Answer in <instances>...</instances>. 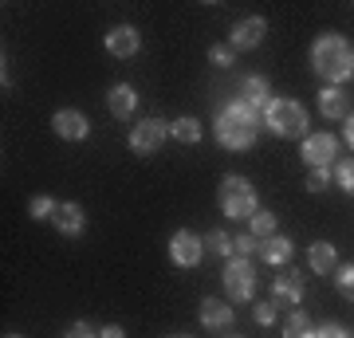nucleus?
<instances>
[{
  "label": "nucleus",
  "instance_id": "obj_29",
  "mask_svg": "<svg viewBox=\"0 0 354 338\" xmlns=\"http://www.w3.org/2000/svg\"><path fill=\"white\" fill-rule=\"evenodd\" d=\"M330 181H335V173H330V169H311V173H307V193H323Z\"/></svg>",
  "mask_w": 354,
  "mask_h": 338
},
{
  "label": "nucleus",
  "instance_id": "obj_14",
  "mask_svg": "<svg viewBox=\"0 0 354 338\" xmlns=\"http://www.w3.org/2000/svg\"><path fill=\"white\" fill-rule=\"evenodd\" d=\"M106 111H111L114 118H134V111H138V91L130 87V83L111 87V95H106Z\"/></svg>",
  "mask_w": 354,
  "mask_h": 338
},
{
  "label": "nucleus",
  "instance_id": "obj_24",
  "mask_svg": "<svg viewBox=\"0 0 354 338\" xmlns=\"http://www.w3.org/2000/svg\"><path fill=\"white\" fill-rule=\"evenodd\" d=\"M232 256H241V260H252V256H260V240H256L252 232L232 236Z\"/></svg>",
  "mask_w": 354,
  "mask_h": 338
},
{
  "label": "nucleus",
  "instance_id": "obj_17",
  "mask_svg": "<svg viewBox=\"0 0 354 338\" xmlns=\"http://www.w3.org/2000/svg\"><path fill=\"white\" fill-rule=\"evenodd\" d=\"M241 99L252 106V111H268V102H272V83L264 75H248L241 83Z\"/></svg>",
  "mask_w": 354,
  "mask_h": 338
},
{
  "label": "nucleus",
  "instance_id": "obj_6",
  "mask_svg": "<svg viewBox=\"0 0 354 338\" xmlns=\"http://www.w3.org/2000/svg\"><path fill=\"white\" fill-rule=\"evenodd\" d=\"M299 158H304L307 169H330L335 158H339V138L319 130V134H307L304 146H299Z\"/></svg>",
  "mask_w": 354,
  "mask_h": 338
},
{
  "label": "nucleus",
  "instance_id": "obj_22",
  "mask_svg": "<svg viewBox=\"0 0 354 338\" xmlns=\"http://www.w3.org/2000/svg\"><path fill=\"white\" fill-rule=\"evenodd\" d=\"M283 338H315V323H311L304 311H295L288 323H283Z\"/></svg>",
  "mask_w": 354,
  "mask_h": 338
},
{
  "label": "nucleus",
  "instance_id": "obj_13",
  "mask_svg": "<svg viewBox=\"0 0 354 338\" xmlns=\"http://www.w3.org/2000/svg\"><path fill=\"white\" fill-rule=\"evenodd\" d=\"M51 225H55V232H64V236H83L87 213H83V205H75V200H59V209H55V216H51Z\"/></svg>",
  "mask_w": 354,
  "mask_h": 338
},
{
  "label": "nucleus",
  "instance_id": "obj_1",
  "mask_svg": "<svg viewBox=\"0 0 354 338\" xmlns=\"http://www.w3.org/2000/svg\"><path fill=\"white\" fill-rule=\"evenodd\" d=\"M213 134L216 142L232 153H244L256 146V134H260V111H252L244 99H232L225 111L216 114L213 122Z\"/></svg>",
  "mask_w": 354,
  "mask_h": 338
},
{
  "label": "nucleus",
  "instance_id": "obj_21",
  "mask_svg": "<svg viewBox=\"0 0 354 338\" xmlns=\"http://www.w3.org/2000/svg\"><path fill=\"white\" fill-rule=\"evenodd\" d=\"M248 232H252L256 240L276 236V213H268V209H256V213L248 216Z\"/></svg>",
  "mask_w": 354,
  "mask_h": 338
},
{
  "label": "nucleus",
  "instance_id": "obj_33",
  "mask_svg": "<svg viewBox=\"0 0 354 338\" xmlns=\"http://www.w3.org/2000/svg\"><path fill=\"white\" fill-rule=\"evenodd\" d=\"M99 338H127V330H122L118 323H111V326H102L99 330Z\"/></svg>",
  "mask_w": 354,
  "mask_h": 338
},
{
  "label": "nucleus",
  "instance_id": "obj_32",
  "mask_svg": "<svg viewBox=\"0 0 354 338\" xmlns=\"http://www.w3.org/2000/svg\"><path fill=\"white\" fill-rule=\"evenodd\" d=\"M64 338H99V330H95L91 323H83V319H79V323L67 326V335H64Z\"/></svg>",
  "mask_w": 354,
  "mask_h": 338
},
{
  "label": "nucleus",
  "instance_id": "obj_7",
  "mask_svg": "<svg viewBox=\"0 0 354 338\" xmlns=\"http://www.w3.org/2000/svg\"><path fill=\"white\" fill-rule=\"evenodd\" d=\"M165 138H169V126L158 122V118H142V122H134V130H130V150L142 153V158H150V153L162 150Z\"/></svg>",
  "mask_w": 354,
  "mask_h": 338
},
{
  "label": "nucleus",
  "instance_id": "obj_16",
  "mask_svg": "<svg viewBox=\"0 0 354 338\" xmlns=\"http://www.w3.org/2000/svg\"><path fill=\"white\" fill-rule=\"evenodd\" d=\"M307 263H311V272H319V276H330V272H339V252L327 240H315L307 248Z\"/></svg>",
  "mask_w": 354,
  "mask_h": 338
},
{
  "label": "nucleus",
  "instance_id": "obj_35",
  "mask_svg": "<svg viewBox=\"0 0 354 338\" xmlns=\"http://www.w3.org/2000/svg\"><path fill=\"white\" fill-rule=\"evenodd\" d=\"M169 338H189V335H169Z\"/></svg>",
  "mask_w": 354,
  "mask_h": 338
},
{
  "label": "nucleus",
  "instance_id": "obj_31",
  "mask_svg": "<svg viewBox=\"0 0 354 338\" xmlns=\"http://www.w3.org/2000/svg\"><path fill=\"white\" fill-rule=\"evenodd\" d=\"M315 338H351V330L342 323H323V326H315Z\"/></svg>",
  "mask_w": 354,
  "mask_h": 338
},
{
  "label": "nucleus",
  "instance_id": "obj_8",
  "mask_svg": "<svg viewBox=\"0 0 354 338\" xmlns=\"http://www.w3.org/2000/svg\"><path fill=\"white\" fill-rule=\"evenodd\" d=\"M169 260L177 267H197L205 260V240L197 232H189V228H177L174 236H169Z\"/></svg>",
  "mask_w": 354,
  "mask_h": 338
},
{
  "label": "nucleus",
  "instance_id": "obj_25",
  "mask_svg": "<svg viewBox=\"0 0 354 338\" xmlns=\"http://www.w3.org/2000/svg\"><path fill=\"white\" fill-rule=\"evenodd\" d=\"M335 181H339L342 193H351V197H354V158H342V162H335Z\"/></svg>",
  "mask_w": 354,
  "mask_h": 338
},
{
  "label": "nucleus",
  "instance_id": "obj_12",
  "mask_svg": "<svg viewBox=\"0 0 354 338\" xmlns=\"http://www.w3.org/2000/svg\"><path fill=\"white\" fill-rule=\"evenodd\" d=\"M106 51H111L114 59H134L142 51V36L134 24H118L106 32Z\"/></svg>",
  "mask_w": 354,
  "mask_h": 338
},
{
  "label": "nucleus",
  "instance_id": "obj_10",
  "mask_svg": "<svg viewBox=\"0 0 354 338\" xmlns=\"http://www.w3.org/2000/svg\"><path fill=\"white\" fill-rule=\"evenodd\" d=\"M304 291H307V283L295 267H291V272H279V276L272 279V303H276V307H299V303H304Z\"/></svg>",
  "mask_w": 354,
  "mask_h": 338
},
{
  "label": "nucleus",
  "instance_id": "obj_9",
  "mask_svg": "<svg viewBox=\"0 0 354 338\" xmlns=\"http://www.w3.org/2000/svg\"><path fill=\"white\" fill-rule=\"evenodd\" d=\"M51 130H55L64 142H83V138L91 134V122H87V114H83V111H75V106H64V111L51 114Z\"/></svg>",
  "mask_w": 354,
  "mask_h": 338
},
{
  "label": "nucleus",
  "instance_id": "obj_18",
  "mask_svg": "<svg viewBox=\"0 0 354 338\" xmlns=\"http://www.w3.org/2000/svg\"><path fill=\"white\" fill-rule=\"evenodd\" d=\"M319 111H323V118H342V122H346V114H351L346 91L342 87H323L319 91Z\"/></svg>",
  "mask_w": 354,
  "mask_h": 338
},
{
  "label": "nucleus",
  "instance_id": "obj_2",
  "mask_svg": "<svg viewBox=\"0 0 354 338\" xmlns=\"http://www.w3.org/2000/svg\"><path fill=\"white\" fill-rule=\"evenodd\" d=\"M311 67L319 79H327L330 87H342L346 79H354V48L351 39L339 32H323L311 44Z\"/></svg>",
  "mask_w": 354,
  "mask_h": 338
},
{
  "label": "nucleus",
  "instance_id": "obj_28",
  "mask_svg": "<svg viewBox=\"0 0 354 338\" xmlns=\"http://www.w3.org/2000/svg\"><path fill=\"white\" fill-rule=\"evenodd\" d=\"M276 314H279V307H276L272 299H268V303H256V307H252V319H256L260 326H272V323H276Z\"/></svg>",
  "mask_w": 354,
  "mask_h": 338
},
{
  "label": "nucleus",
  "instance_id": "obj_36",
  "mask_svg": "<svg viewBox=\"0 0 354 338\" xmlns=\"http://www.w3.org/2000/svg\"><path fill=\"white\" fill-rule=\"evenodd\" d=\"M4 338H24V335H4Z\"/></svg>",
  "mask_w": 354,
  "mask_h": 338
},
{
  "label": "nucleus",
  "instance_id": "obj_15",
  "mask_svg": "<svg viewBox=\"0 0 354 338\" xmlns=\"http://www.w3.org/2000/svg\"><path fill=\"white\" fill-rule=\"evenodd\" d=\"M232 319H236V311H232L225 299H205L201 303V326L205 330H228Z\"/></svg>",
  "mask_w": 354,
  "mask_h": 338
},
{
  "label": "nucleus",
  "instance_id": "obj_4",
  "mask_svg": "<svg viewBox=\"0 0 354 338\" xmlns=\"http://www.w3.org/2000/svg\"><path fill=\"white\" fill-rule=\"evenodd\" d=\"M307 122L311 118H307L304 102L295 99H272L264 111V126L279 138H307Z\"/></svg>",
  "mask_w": 354,
  "mask_h": 338
},
{
  "label": "nucleus",
  "instance_id": "obj_34",
  "mask_svg": "<svg viewBox=\"0 0 354 338\" xmlns=\"http://www.w3.org/2000/svg\"><path fill=\"white\" fill-rule=\"evenodd\" d=\"M342 138H346V142L354 146V111L346 114V122H342Z\"/></svg>",
  "mask_w": 354,
  "mask_h": 338
},
{
  "label": "nucleus",
  "instance_id": "obj_30",
  "mask_svg": "<svg viewBox=\"0 0 354 338\" xmlns=\"http://www.w3.org/2000/svg\"><path fill=\"white\" fill-rule=\"evenodd\" d=\"M209 63H213V67H232V48H228V44H213V48H209Z\"/></svg>",
  "mask_w": 354,
  "mask_h": 338
},
{
  "label": "nucleus",
  "instance_id": "obj_20",
  "mask_svg": "<svg viewBox=\"0 0 354 338\" xmlns=\"http://www.w3.org/2000/svg\"><path fill=\"white\" fill-rule=\"evenodd\" d=\"M169 138H177L181 146H197V142H201V122L189 118V114H181V118L169 122Z\"/></svg>",
  "mask_w": 354,
  "mask_h": 338
},
{
  "label": "nucleus",
  "instance_id": "obj_19",
  "mask_svg": "<svg viewBox=\"0 0 354 338\" xmlns=\"http://www.w3.org/2000/svg\"><path fill=\"white\" fill-rule=\"evenodd\" d=\"M291 252H295V244H291L288 236H268V240H260V260L272 263V267H283V263L291 260Z\"/></svg>",
  "mask_w": 354,
  "mask_h": 338
},
{
  "label": "nucleus",
  "instance_id": "obj_23",
  "mask_svg": "<svg viewBox=\"0 0 354 338\" xmlns=\"http://www.w3.org/2000/svg\"><path fill=\"white\" fill-rule=\"evenodd\" d=\"M205 252L232 260V236H228V232H221V228H216V232H209V236H205Z\"/></svg>",
  "mask_w": 354,
  "mask_h": 338
},
{
  "label": "nucleus",
  "instance_id": "obj_37",
  "mask_svg": "<svg viewBox=\"0 0 354 338\" xmlns=\"http://www.w3.org/2000/svg\"><path fill=\"white\" fill-rule=\"evenodd\" d=\"M228 338H244V335H228Z\"/></svg>",
  "mask_w": 354,
  "mask_h": 338
},
{
  "label": "nucleus",
  "instance_id": "obj_26",
  "mask_svg": "<svg viewBox=\"0 0 354 338\" xmlns=\"http://www.w3.org/2000/svg\"><path fill=\"white\" fill-rule=\"evenodd\" d=\"M335 288H339L342 299L354 303V263H342L339 272H335Z\"/></svg>",
  "mask_w": 354,
  "mask_h": 338
},
{
  "label": "nucleus",
  "instance_id": "obj_3",
  "mask_svg": "<svg viewBox=\"0 0 354 338\" xmlns=\"http://www.w3.org/2000/svg\"><path fill=\"white\" fill-rule=\"evenodd\" d=\"M216 200H221V213H225L228 220H248V216H252L256 209H260V200H256L252 181H244L241 173H228V177H221Z\"/></svg>",
  "mask_w": 354,
  "mask_h": 338
},
{
  "label": "nucleus",
  "instance_id": "obj_27",
  "mask_svg": "<svg viewBox=\"0 0 354 338\" xmlns=\"http://www.w3.org/2000/svg\"><path fill=\"white\" fill-rule=\"evenodd\" d=\"M55 209H59V200H51V197H32L28 200V213L36 216V220H51Z\"/></svg>",
  "mask_w": 354,
  "mask_h": 338
},
{
  "label": "nucleus",
  "instance_id": "obj_5",
  "mask_svg": "<svg viewBox=\"0 0 354 338\" xmlns=\"http://www.w3.org/2000/svg\"><path fill=\"white\" fill-rule=\"evenodd\" d=\"M256 263L252 260H241V256H232L225 260V272H221V283L228 291V303H248L256 295Z\"/></svg>",
  "mask_w": 354,
  "mask_h": 338
},
{
  "label": "nucleus",
  "instance_id": "obj_11",
  "mask_svg": "<svg viewBox=\"0 0 354 338\" xmlns=\"http://www.w3.org/2000/svg\"><path fill=\"white\" fill-rule=\"evenodd\" d=\"M264 36H268V20L264 16H248V20H241V24H232V32H228V48H236V51L260 48V39Z\"/></svg>",
  "mask_w": 354,
  "mask_h": 338
}]
</instances>
